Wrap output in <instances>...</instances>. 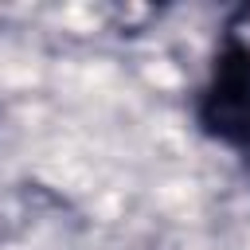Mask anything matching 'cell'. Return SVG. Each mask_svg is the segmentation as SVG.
Returning <instances> with one entry per match:
<instances>
[{
	"label": "cell",
	"instance_id": "cell-1",
	"mask_svg": "<svg viewBox=\"0 0 250 250\" xmlns=\"http://www.w3.org/2000/svg\"><path fill=\"white\" fill-rule=\"evenodd\" d=\"M195 121L211 141L242 152L250 164V39L238 31H227L215 51Z\"/></svg>",
	"mask_w": 250,
	"mask_h": 250
}]
</instances>
